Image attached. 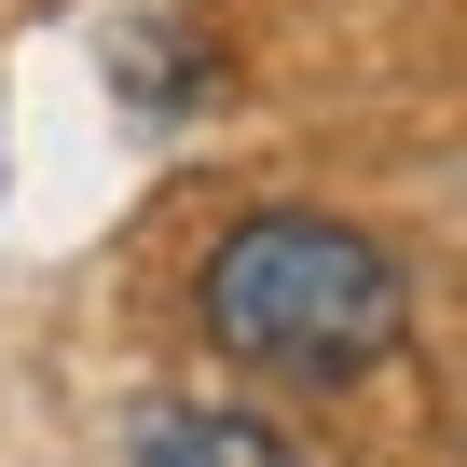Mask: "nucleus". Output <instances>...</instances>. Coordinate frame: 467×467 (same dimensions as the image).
Returning <instances> with one entry per match:
<instances>
[{"label": "nucleus", "mask_w": 467, "mask_h": 467, "mask_svg": "<svg viewBox=\"0 0 467 467\" xmlns=\"http://www.w3.org/2000/svg\"><path fill=\"white\" fill-rule=\"evenodd\" d=\"M206 344H234L248 371H289V385H344L399 344L412 289L399 262L371 248L358 220H317V206H248L206 248Z\"/></svg>", "instance_id": "f257e3e1"}, {"label": "nucleus", "mask_w": 467, "mask_h": 467, "mask_svg": "<svg viewBox=\"0 0 467 467\" xmlns=\"http://www.w3.org/2000/svg\"><path fill=\"white\" fill-rule=\"evenodd\" d=\"M138 467H303L262 412H192V399H165V412H138Z\"/></svg>", "instance_id": "f03ea898"}]
</instances>
